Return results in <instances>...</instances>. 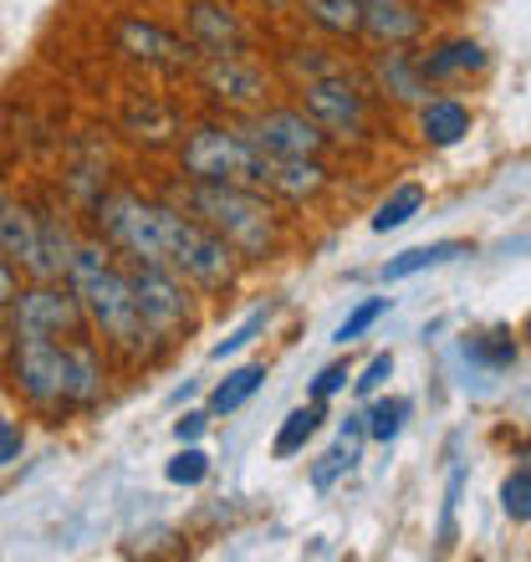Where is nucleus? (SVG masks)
<instances>
[{
	"mask_svg": "<svg viewBox=\"0 0 531 562\" xmlns=\"http://www.w3.org/2000/svg\"><path fill=\"white\" fill-rule=\"evenodd\" d=\"M261 169L266 154L246 138V128H221V123H205L184 138V175L205 179V184H246V190H261Z\"/></svg>",
	"mask_w": 531,
	"mask_h": 562,
	"instance_id": "nucleus-5",
	"label": "nucleus"
},
{
	"mask_svg": "<svg viewBox=\"0 0 531 562\" xmlns=\"http://www.w3.org/2000/svg\"><path fill=\"white\" fill-rule=\"evenodd\" d=\"M118 52L133 61H144V67H154V72H190L194 67V52L190 36H174V31L154 26V21H138V15H128V21H118Z\"/></svg>",
	"mask_w": 531,
	"mask_h": 562,
	"instance_id": "nucleus-11",
	"label": "nucleus"
},
{
	"mask_svg": "<svg viewBox=\"0 0 531 562\" xmlns=\"http://www.w3.org/2000/svg\"><path fill=\"white\" fill-rule=\"evenodd\" d=\"M388 379H394V353H373L369 363H363V373L353 379V394L358 400H369V394H379Z\"/></svg>",
	"mask_w": 531,
	"mask_h": 562,
	"instance_id": "nucleus-32",
	"label": "nucleus"
},
{
	"mask_svg": "<svg viewBox=\"0 0 531 562\" xmlns=\"http://www.w3.org/2000/svg\"><path fill=\"white\" fill-rule=\"evenodd\" d=\"M246 138L271 159H323V148L332 144V134L302 108H271L246 128Z\"/></svg>",
	"mask_w": 531,
	"mask_h": 562,
	"instance_id": "nucleus-9",
	"label": "nucleus"
},
{
	"mask_svg": "<svg viewBox=\"0 0 531 562\" xmlns=\"http://www.w3.org/2000/svg\"><path fill=\"white\" fill-rule=\"evenodd\" d=\"M261 190H276L302 205V200H317V194L327 190V169H323V159H271V154H266Z\"/></svg>",
	"mask_w": 531,
	"mask_h": 562,
	"instance_id": "nucleus-16",
	"label": "nucleus"
},
{
	"mask_svg": "<svg viewBox=\"0 0 531 562\" xmlns=\"http://www.w3.org/2000/svg\"><path fill=\"white\" fill-rule=\"evenodd\" d=\"M11 296H15V267L0 256V307H11Z\"/></svg>",
	"mask_w": 531,
	"mask_h": 562,
	"instance_id": "nucleus-37",
	"label": "nucleus"
},
{
	"mask_svg": "<svg viewBox=\"0 0 531 562\" xmlns=\"http://www.w3.org/2000/svg\"><path fill=\"white\" fill-rule=\"evenodd\" d=\"M384 312H388V296H369V302H358V307L342 317L338 333H332V342H342V348H348V342H358L373 323H379V317H384Z\"/></svg>",
	"mask_w": 531,
	"mask_h": 562,
	"instance_id": "nucleus-28",
	"label": "nucleus"
},
{
	"mask_svg": "<svg viewBox=\"0 0 531 562\" xmlns=\"http://www.w3.org/2000/svg\"><path fill=\"white\" fill-rule=\"evenodd\" d=\"M11 389L31 409L72 415L103 400V358L88 338H31L11 333Z\"/></svg>",
	"mask_w": 531,
	"mask_h": 562,
	"instance_id": "nucleus-1",
	"label": "nucleus"
},
{
	"mask_svg": "<svg viewBox=\"0 0 531 562\" xmlns=\"http://www.w3.org/2000/svg\"><path fill=\"white\" fill-rule=\"evenodd\" d=\"M369 400H373V394H369ZM409 415H414V400H409V394L373 400L369 409H363V435H369V440H379V445H394L398 429L409 425Z\"/></svg>",
	"mask_w": 531,
	"mask_h": 562,
	"instance_id": "nucleus-21",
	"label": "nucleus"
},
{
	"mask_svg": "<svg viewBox=\"0 0 531 562\" xmlns=\"http://www.w3.org/2000/svg\"><path fill=\"white\" fill-rule=\"evenodd\" d=\"M455 256H471L465 240H434V246H414V251L394 256L384 267V281H404V277H419L429 267H444V261H455Z\"/></svg>",
	"mask_w": 531,
	"mask_h": 562,
	"instance_id": "nucleus-20",
	"label": "nucleus"
},
{
	"mask_svg": "<svg viewBox=\"0 0 531 562\" xmlns=\"http://www.w3.org/2000/svg\"><path fill=\"white\" fill-rule=\"evenodd\" d=\"M5 323H11V333H31V338H88L82 302L61 281H36L26 292H15L5 307Z\"/></svg>",
	"mask_w": 531,
	"mask_h": 562,
	"instance_id": "nucleus-7",
	"label": "nucleus"
},
{
	"mask_svg": "<svg viewBox=\"0 0 531 562\" xmlns=\"http://www.w3.org/2000/svg\"><path fill=\"white\" fill-rule=\"evenodd\" d=\"M205 429H210V409H190L184 419H174V440L179 445H194Z\"/></svg>",
	"mask_w": 531,
	"mask_h": 562,
	"instance_id": "nucleus-36",
	"label": "nucleus"
},
{
	"mask_svg": "<svg viewBox=\"0 0 531 562\" xmlns=\"http://www.w3.org/2000/svg\"><path fill=\"white\" fill-rule=\"evenodd\" d=\"M67 286H72L77 302H82L88 327H98L118 353H128V358L154 353V333H148L144 317H138L133 286H128V277H123L118 261L108 256V246H98V240H77L72 261H67Z\"/></svg>",
	"mask_w": 531,
	"mask_h": 562,
	"instance_id": "nucleus-2",
	"label": "nucleus"
},
{
	"mask_svg": "<svg viewBox=\"0 0 531 562\" xmlns=\"http://www.w3.org/2000/svg\"><path fill=\"white\" fill-rule=\"evenodd\" d=\"M261 384H266V363H240V369H230L221 384H215V394H210V415H236Z\"/></svg>",
	"mask_w": 531,
	"mask_h": 562,
	"instance_id": "nucleus-22",
	"label": "nucleus"
},
{
	"mask_svg": "<svg viewBox=\"0 0 531 562\" xmlns=\"http://www.w3.org/2000/svg\"><path fill=\"white\" fill-rule=\"evenodd\" d=\"M465 134H471V108L460 98H425L419 103V138L429 148H455Z\"/></svg>",
	"mask_w": 531,
	"mask_h": 562,
	"instance_id": "nucleus-18",
	"label": "nucleus"
},
{
	"mask_svg": "<svg viewBox=\"0 0 531 562\" xmlns=\"http://www.w3.org/2000/svg\"><path fill=\"white\" fill-rule=\"evenodd\" d=\"M0 256L11 267H26L31 277H42V215L21 205L15 194H0Z\"/></svg>",
	"mask_w": 531,
	"mask_h": 562,
	"instance_id": "nucleus-14",
	"label": "nucleus"
},
{
	"mask_svg": "<svg viewBox=\"0 0 531 562\" xmlns=\"http://www.w3.org/2000/svg\"><path fill=\"white\" fill-rule=\"evenodd\" d=\"M460 491H465V471H450V486H444V517H440V548H450V542H455Z\"/></svg>",
	"mask_w": 531,
	"mask_h": 562,
	"instance_id": "nucleus-34",
	"label": "nucleus"
},
{
	"mask_svg": "<svg viewBox=\"0 0 531 562\" xmlns=\"http://www.w3.org/2000/svg\"><path fill=\"white\" fill-rule=\"evenodd\" d=\"M348 379H353V369H348V358H338V363H327L317 379H312V404H327L332 394H342L348 389Z\"/></svg>",
	"mask_w": 531,
	"mask_h": 562,
	"instance_id": "nucleus-33",
	"label": "nucleus"
},
{
	"mask_svg": "<svg viewBox=\"0 0 531 562\" xmlns=\"http://www.w3.org/2000/svg\"><path fill=\"white\" fill-rule=\"evenodd\" d=\"M323 404H302V409H292V415L281 419V429H276V440H271V456L276 460H292V456H302L307 450V440L323 429Z\"/></svg>",
	"mask_w": 531,
	"mask_h": 562,
	"instance_id": "nucleus-23",
	"label": "nucleus"
},
{
	"mask_svg": "<svg viewBox=\"0 0 531 562\" xmlns=\"http://www.w3.org/2000/svg\"><path fill=\"white\" fill-rule=\"evenodd\" d=\"M302 113H312L327 134H369V98L342 72L307 77L302 82Z\"/></svg>",
	"mask_w": 531,
	"mask_h": 562,
	"instance_id": "nucleus-10",
	"label": "nucleus"
},
{
	"mask_svg": "<svg viewBox=\"0 0 531 562\" xmlns=\"http://www.w3.org/2000/svg\"><path fill=\"white\" fill-rule=\"evenodd\" d=\"M266 323H271V307L251 312V317H246V323H240L236 333H230V338H221V342H215V353H210V358H221V363H225V358H236L240 348H251V342L261 338V333H266Z\"/></svg>",
	"mask_w": 531,
	"mask_h": 562,
	"instance_id": "nucleus-31",
	"label": "nucleus"
},
{
	"mask_svg": "<svg viewBox=\"0 0 531 562\" xmlns=\"http://www.w3.org/2000/svg\"><path fill=\"white\" fill-rule=\"evenodd\" d=\"M184 210H190L200 225H210L225 246H236L240 261H261V256L276 251V210L266 205V194L246 190V184H205L194 179L184 190Z\"/></svg>",
	"mask_w": 531,
	"mask_h": 562,
	"instance_id": "nucleus-3",
	"label": "nucleus"
},
{
	"mask_svg": "<svg viewBox=\"0 0 531 562\" xmlns=\"http://www.w3.org/2000/svg\"><path fill=\"white\" fill-rule=\"evenodd\" d=\"M465 358H481L486 369H511L517 363V338L511 333H486V338H475V342H465Z\"/></svg>",
	"mask_w": 531,
	"mask_h": 562,
	"instance_id": "nucleus-26",
	"label": "nucleus"
},
{
	"mask_svg": "<svg viewBox=\"0 0 531 562\" xmlns=\"http://www.w3.org/2000/svg\"><path fill=\"white\" fill-rule=\"evenodd\" d=\"M358 36H369L379 46H414L425 36V11L414 0H363Z\"/></svg>",
	"mask_w": 531,
	"mask_h": 562,
	"instance_id": "nucleus-15",
	"label": "nucleus"
},
{
	"mask_svg": "<svg viewBox=\"0 0 531 562\" xmlns=\"http://www.w3.org/2000/svg\"><path fill=\"white\" fill-rule=\"evenodd\" d=\"M21 450H26V429L15 425L11 415H0V465H15Z\"/></svg>",
	"mask_w": 531,
	"mask_h": 562,
	"instance_id": "nucleus-35",
	"label": "nucleus"
},
{
	"mask_svg": "<svg viewBox=\"0 0 531 562\" xmlns=\"http://www.w3.org/2000/svg\"><path fill=\"white\" fill-rule=\"evenodd\" d=\"M486 67V46L471 42V36H455V42L434 46V52H425L419 57V72H425L429 88H440V82H465V77H475Z\"/></svg>",
	"mask_w": 531,
	"mask_h": 562,
	"instance_id": "nucleus-17",
	"label": "nucleus"
},
{
	"mask_svg": "<svg viewBox=\"0 0 531 562\" xmlns=\"http://www.w3.org/2000/svg\"><path fill=\"white\" fill-rule=\"evenodd\" d=\"M379 82L394 103H425L429 98V82L419 72V57L404 52V46H384V57H379Z\"/></svg>",
	"mask_w": 531,
	"mask_h": 562,
	"instance_id": "nucleus-19",
	"label": "nucleus"
},
{
	"mask_svg": "<svg viewBox=\"0 0 531 562\" xmlns=\"http://www.w3.org/2000/svg\"><path fill=\"white\" fill-rule=\"evenodd\" d=\"M419 210H425V184H398V190L388 194L384 205L373 210L369 225L379 231V236H388V231H398V225H409Z\"/></svg>",
	"mask_w": 531,
	"mask_h": 562,
	"instance_id": "nucleus-24",
	"label": "nucleus"
},
{
	"mask_svg": "<svg viewBox=\"0 0 531 562\" xmlns=\"http://www.w3.org/2000/svg\"><path fill=\"white\" fill-rule=\"evenodd\" d=\"M184 36H190V46L200 57H240V52L251 46L246 21H240L230 5H221V0H190Z\"/></svg>",
	"mask_w": 531,
	"mask_h": 562,
	"instance_id": "nucleus-12",
	"label": "nucleus"
},
{
	"mask_svg": "<svg viewBox=\"0 0 531 562\" xmlns=\"http://www.w3.org/2000/svg\"><path fill=\"white\" fill-rule=\"evenodd\" d=\"M200 82H205V92L215 103H230V108H261L266 103V72L246 57V52H240V57H205Z\"/></svg>",
	"mask_w": 531,
	"mask_h": 562,
	"instance_id": "nucleus-13",
	"label": "nucleus"
},
{
	"mask_svg": "<svg viewBox=\"0 0 531 562\" xmlns=\"http://www.w3.org/2000/svg\"><path fill=\"white\" fill-rule=\"evenodd\" d=\"M123 277H128L138 317L154 333V342H174L179 333L194 327V296H190V281L179 271L159 267V261H128Z\"/></svg>",
	"mask_w": 531,
	"mask_h": 562,
	"instance_id": "nucleus-6",
	"label": "nucleus"
},
{
	"mask_svg": "<svg viewBox=\"0 0 531 562\" xmlns=\"http://www.w3.org/2000/svg\"><path fill=\"white\" fill-rule=\"evenodd\" d=\"M358 465V445H348V440H338L327 456H317V465H312V486L317 491H327L332 481H338L342 471H353Z\"/></svg>",
	"mask_w": 531,
	"mask_h": 562,
	"instance_id": "nucleus-29",
	"label": "nucleus"
},
{
	"mask_svg": "<svg viewBox=\"0 0 531 562\" xmlns=\"http://www.w3.org/2000/svg\"><path fill=\"white\" fill-rule=\"evenodd\" d=\"M501 506H506V517L517 521V527H527V521H531V465H527V460H521L517 471L506 475Z\"/></svg>",
	"mask_w": 531,
	"mask_h": 562,
	"instance_id": "nucleus-27",
	"label": "nucleus"
},
{
	"mask_svg": "<svg viewBox=\"0 0 531 562\" xmlns=\"http://www.w3.org/2000/svg\"><path fill=\"white\" fill-rule=\"evenodd\" d=\"M163 475H169L174 486H200V481L210 475V456L200 450V445H184V450H179V456L163 465Z\"/></svg>",
	"mask_w": 531,
	"mask_h": 562,
	"instance_id": "nucleus-30",
	"label": "nucleus"
},
{
	"mask_svg": "<svg viewBox=\"0 0 531 562\" xmlns=\"http://www.w3.org/2000/svg\"><path fill=\"white\" fill-rule=\"evenodd\" d=\"M169 271L200 286V292H225L240 271V256L236 246H225L210 225H200L194 215H184L174 231V246H169Z\"/></svg>",
	"mask_w": 531,
	"mask_h": 562,
	"instance_id": "nucleus-8",
	"label": "nucleus"
},
{
	"mask_svg": "<svg viewBox=\"0 0 531 562\" xmlns=\"http://www.w3.org/2000/svg\"><path fill=\"white\" fill-rule=\"evenodd\" d=\"M98 221H103L108 246H118L128 261H159V267H169V246H174V231L184 221V210L154 205V200H138V194H113V200L98 205Z\"/></svg>",
	"mask_w": 531,
	"mask_h": 562,
	"instance_id": "nucleus-4",
	"label": "nucleus"
},
{
	"mask_svg": "<svg viewBox=\"0 0 531 562\" xmlns=\"http://www.w3.org/2000/svg\"><path fill=\"white\" fill-rule=\"evenodd\" d=\"M307 21H317L332 36H358V15H363V0H302Z\"/></svg>",
	"mask_w": 531,
	"mask_h": 562,
	"instance_id": "nucleus-25",
	"label": "nucleus"
}]
</instances>
